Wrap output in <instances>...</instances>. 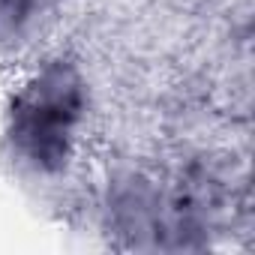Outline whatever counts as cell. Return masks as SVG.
Listing matches in <instances>:
<instances>
[{"instance_id": "6da1fadb", "label": "cell", "mask_w": 255, "mask_h": 255, "mask_svg": "<svg viewBox=\"0 0 255 255\" xmlns=\"http://www.w3.org/2000/svg\"><path fill=\"white\" fill-rule=\"evenodd\" d=\"M75 108H78L75 87L66 84L63 75H51V81L45 78L30 90V96L18 108L15 117L18 144L42 165L63 159Z\"/></svg>"}]
</instances>
